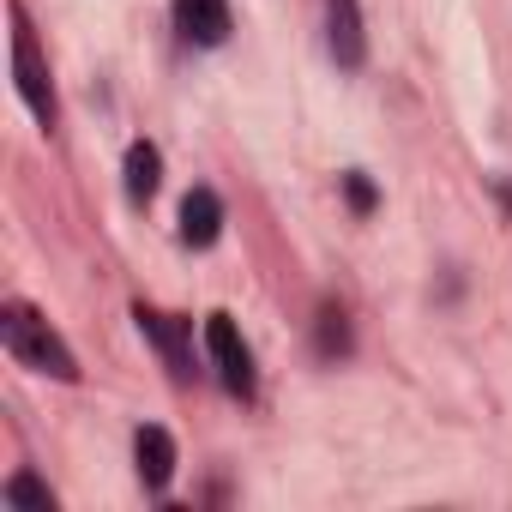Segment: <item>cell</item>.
I'll use <instances>...</instances> for the list:
<instances>
[{
  "mask_svg": "<svg viewBox=\"0 0 512 512\" xmlns=\"http://www.w3.org/2000/svg\"><path fill=\"white\" fill-rule=\"evenodd\" d=\"M133 458H139V482L145 488H169V476H175V440H169V428L145 422L133 434Z\"/></svg>",
  "mask_w": 512,
  "mask_h": 512,
  "instance_id": "obj_7",
  "label": "cell"
},
{
  "mask_svg": "<svg viewBox=\"0 0 512 512\" xmlns=\"http://www.w3.org/2000/svg\"><path fill=\"white\" fill-rule=\"evenodd\" d=\"M344 199H350V211L368 217V211H374V181H368L362 169H350V175H344Z\"/></svg>",
  "mask_w": 512,
  "mask_h": 512,
  "instance_id": "obj_12",
  "label": "cell"
},
{
  "mask_svg": "<svg viewBox=\"0 0 512 512\" xmlns=\"http://www.w3.org/2000/svg\"><path fill=\"white\" fill-rule=\"evenodd\" d=\"M0 344H7V356L31 374H49V380H79V362L73 350L61 344V332L31 308V302H7L0 308Z\"/></svg>",
  "mask_w": 512,
  "mask_h": 512,
  "instance_id": "obj_1",
  "label": "cell"
},
{
  "mask_svg": "<svg viewBox=\"0 0 512 512\" xmlns=\"http://www.w3.org/2000/svg\"><path fill=\"white\" fill-rule=\"evenodd\" d=\"M7 500H13V506H43V512L55 506V494H49L37 476H13V482H7Z\"/></svg>",
  "mask_w": 512,
  "mask_h": 512,
  "instance_id": "obj_11",
  "label": "cell"
},
{
  "mask_svg": "<svg viewBox=\"0 0 512 512\" xmlns=\"http://www.w3.org/2000/svg\"><path fill=\"white\" fill-rule=\"evenodd\" d=\"M13 79H19V97L31 103V115H37L43 127H55V115H61V103H55V79H49V61H43L37 31H31L25 13H13Z\"/></svg>",
  "mask_w": 512,
  "mask_h": 512,
  "instance_id": "obj_2",
  "label": "cell"
},
{
  "mask_svg": "<svg viewBox=\"0 0 512 512\" xmlns=\"http://www.w3.org/2000/svg\"><path fill=\"white\" fill-rule=\"evenodd\" d=\"M133 320H139V332H145V338H151V344L163 350L169 374H175V380H187V374H193V350H187L193 326H187L181 314H163V308H145V302L133 308Z\"/></svg>",
  "mask_w": 512,
  "mask_h": 512,
  "instance_id": "obj_4",
  "label": "cell"
},
{
  "mask_svg": "<svg viewBox=\"0 0 512 512\" xmlns=\"http://www.w3.org/2000/svg\"><path fill=\"white\" fill-rule=\"evenodd\" d=\"M175 31L193 49L229 43V0H175Z\"/></svg>",
  "mask_w": 512,
  "mask_h": 512,
  "instance_id": "obj_5",
  "label": "cell"
},
{
  "mask_svg": "<svg viewBox=\"0 0 512 512\" xmlns=\"http://www.w3.org/2000/svg\"><path fill=\"white\" fill-rule=\"evenodd\" d=\"M326 49L338 67H362L368 55V37H362V13L356 0H326Z\"/></svg>",
  "mask_w": 512,
  "mask_h": 512,
  "instance_id": "obj_6",
  "label": "cell"
},
{
  "mask_svg": "<svg viewBox=\"0 0 512 512\" xmlns=\"http://www.w3.org/2000/svg\"><path fill=\"white\" fill-rule=\"evenodd\" d=\"M157 187H163V151L151 139H133L127 145V199L133 205H151Z\"/></svg>",
  "mask_w": 512,
  "mask_h": 512,
  "instance_id": "obj_9",
  "label": "cell"
},
{
  "mask_svg": "<svg viewBox=\"0 0 512 512\" xmlns=\"http://www.w3.org/2000/svg\"><path fill=\"white\" fill-rule=\"evenodd\" d=\"M500 199H506V205H512V181H500Z\"/></svg>",
  "mask_w": 512,
  "mask_h": 512,
  "instance_id": "obj_13",
  "label": "cell"
},
{
  "mask_svg": "<svg viewBox=\"0 0 512 512\" xmlns=\"http://www.w3.org/2000/svg\"><path fill=\"white\" fill-rule=\"evenodd\" d=\"M314 350H320V362H344V356H350V314H344L338 302L320 308V320H314Z\"/></svg>",
  "mask_w": 512,
  "mask_h": 512,
  "instance_id": "obj_10",
  "label": "cell"
},
{
  "mask_svg": "<svg viewBox=\"0 0 512 512\" xmlns=\"http://www.w3.org/2000/svg\"><path fill=\"white\" fill-rule=\"evenodd\" d=\"M205 350H211V368H217L223 392H229V398H253L260 374H253V350H247V338L235 332L229 314H211V320H205Z\"/></svg>",
  "mask_w": 512,
  "mask_h": 512,
  "instance_id": "obj_3",
  "label": "cell"
},
{
  "mask_svg": "<svg viewBox=\"0 0 512 512\" xmlns=\"http://www.w3.org/2000/svg\"><path fill=\"white\" fill-rule=\"evenodd\" d=\"M217 235H223V199L211 187H193L181 199V241L187 247H211Z\"/></svg>",
  "mask_w": 512,
  "mask_h": 512,
  "instance_id": "obj_8",
  "label": "cell"
}]
</instances>
